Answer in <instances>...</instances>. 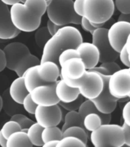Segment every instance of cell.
I'll use <instances>...</instances> for the list:
<instances>
[{"label": "cell", "instance_id": "f907efd6", "mask_svg": "<svg viewBox=\"0 0 130 147\" xmlns=\"http://www.w3.org/2000/svg\"><path fill=\"white\" fill-rule=\"evenodd\" d=\"M6 139L2 136V133L0 132V146L5 147L6 146Z\"/></svg>", "mask_w": 130, "mask_h": 147}, {"label": "cell", "instance_id": "9f6ffc18", "mask_svg": "<svg viewBox=\"0 0 130 147\" xmlns=\"http://www.w3.org/2000/svg\"><path fill=\"white\" fill-rule=\"evenodd\" d=\"M128 69L129 70V71H130V67H129V68H128ZM129 99H130V94H129Z\"/></svg>", "mask_w": 130, "mask_h": 147}, {"label": "cell", "instance_id": "7bdbcfd3", "mask_svg": "<svg viewBox=\"0 0 130 147\" xmlns=\"http://www.w3.org/2000/svg\"><path fill=\"white\" fill-rule=\"evenodd\" d=\"M47 28H48V32L51 34V35H53L54 34H55V32H57V30H59L62 26H60V25H55V23H53L51 21H50L49 19L47 22Z\"/></svg>", "mask_w": 130, "mask_h": 147}, {"label": "cell", "instance_id": "52a82bcc", "mask_svg": "<svg viewBox=\"0 0 130 147\" xmlns=\"http://www.w3.org/2000/svg\"><path fill=\"white\" fill-rule=\"evenodd\" d=\"M108 28H99L92 33V43L96 46L100 53V63L116 61L119 57V53L113 50L107 38Z\"/></svg>", "mask_w": 130, "mask_h": 147}, {"label": "cell", "instance_id": "f1b7e54d", "mask_svg": "<svg viewBox=\"0 0 130 147\" xmlns=\"http://www.w3.org/2000/svg\"><path fill=\"white\" fill-rule=\"evenodd\" d=\"M63 138V132L61 129L57 126H51L44 128L41 133V139L43 142H47L49 141H59Z\"/></svg>", "mask_w": 130, "mask_h": 147}, {"label": "cell", "instance_id": "5bb4252c", "mask_svg": "<svg viewBox=\"0 0 130 147\" xmlns=\"http://www.w3.org/2000/svg\"><path fill=\"white\" fill-rule=\"evenodd\" d=\"M6 58V67L14 71L15 67L25 55L29 54L30 50L25 44L21 42H11L2 49Z\"/></svg>", "mask_w": 130, "mask_h": 147}, {"label": "cell", "instance_id": "7dc6e473", "mask_svg": "<svg viewBox=\"0 0 130 147\" xmlns=\"http://www.w3.org/2000/svg\"><path fill=\"white\" fill-rule=\"evenodd\" d=\"M118 21H123L130 23V13L129 14H120L118 18Z\"/></svg>", "mask_w": 130, "mask_h": 147}, {"label": "cell", "instance_id": "484cf974", "mask_svg": "<svg viewBox=\"0 0 130 147\" xmlns=\"http://www.w3.org/2000/svg\"><path fill=\"white\" fill-rule=\"evenodd\" d=\"M43 127L37 123H34L28 129L27 136L32 144L35 146H41L43 145V141L41 139V133Z\"/></svg>", "mask_w": 130, "mask_h": 147}, {"label": "cell", "instance_id": "277c9868", "mask_svg": "<svg viewBox=\"0 0 130 147\" xmlns=\"http://www.w3.org/2000/svg\"><path fill=\"white\" fill-rule=\"evenodd\" d=\"M89 136L94 146L121 147L125 144L123 129L118 124H102L96 130L91 132Z\"/></svg>", "mask_w": 130, "mask_h": 147}, {"label": "cell", "instance_id": "e0dca14e", "mask_svg": "<svg viewBox=\"0 0 130 147\" xmlns=\"http://www.w3.org/2000/svg\"><path fill=\"white\" fill-rule=\"evenodd\" d=\"M37 73L44 84H54L60 77V67L51 61L40 62L37 65Z\"/></svg>", "mask_w": 130, "mask_h": 147}, {"label": "cell", "instance_id": "2e32d148", "mask_svg": "<svg viewBox=\"0 0 130 147\" xmlns=\"http://www.w3.org/2000/svg\"><path fill=\"white\" fill-rule=\"evenodd\" d=\"M76 49L77 51L79 57L84 63L87 70H90L97 66L100 61V53L97 48L92 42L83 41Z\"/></svg>", "mask_w": 130, "mask_h": 147}, {"label": "cell", "instance_id": "ffe728a7", "mask_svg": "<svg viewBox=\"0 0 130 147\" xmlns=\"http://www.w3.org/2000/svg\"><path fill=\"white\" fill-rule=\"evenodd\" d=\"M2 100V108L4 112L7 115H9L10 117L13 116L17 113H22L23 111V107L22 104L16 103L15 101H14L11 97L9 95V90H5L2 94L1 95Z\"/></svg>", "mask_w": 130, "mask_h": 147}, {"label": "cell", "instance_id": "816d5d0a", "mask_svg": "<svg viewBox=\"0 0 130 147\" xmlns=\"http://www.w3.org/2000/svg\"><path fill=\"white\" fill-rule=\"evenodd\" d=\"M126 50H127V52H128L129 56V57H130V34H129V35L128 36V38H127V40H126Z\"/></svg>", "mask_w": 130, "mask_h": 147}, {"label": "cell", "instance_id": "e575fe53", "mask_svg": "<svg viewBox=\"0 0 130 147\" xmlns=\"http://www.w3.org/2000/svg\"><path fill=\"white\" fill-rule=\"evenodd\" d=\"M73 57H79V55L77 49L75 48H68L66 50L63 51L57 58V63L59 67H61L67 60L71 59Z\"/></svg>", "mask_w": 130, "mask_h": 147}, {"label": "cell", "instance_id": "f546056e", "mask_svg": "<svg viewBox=\"0 0 130 147\" xmlns=\"http://www.w3.org/2000/svg\"><path fill=\"white\" fill-rule=\"evenodd\" d=\"M51 35L48 32L47 27L38 28L34 34V40L36 42V45L40 48H43L46 42L48 41Z\"/></svg>", "mask_w": 130, "mask_h": 147}, {"label": "cell", "instance_id": "bcb514c9", "mask_svg": "<svg viewBox=\"0 0 130 147\" xmlns=\"http://www.w3.org/2000/svg\"><path fill=\"white\" fill-rule=\"evenodd\" d=\"M90 71H94V72H96V73H98L99 74H102V75H109V73H108V71L106 70L102 66H96L93 67L92 69H90ZM110 76V75H109Z\"/></svg>", "mask_w": 130, "mask_h": 147}, {"label": "cell", "instance_id": "ee69618b", "mask_svg": "<svg viewBox=\"0 0 130 147\" xmlns=\"http://www.w3.org/2000/svg\"><path fill=\"white\" fill-rule=\"evenodd\" d=\"M122 127L123 129L124 136H125V145L130 146V126L123 123Z\"/></svg>", "mask_w": 130, "mask_h": 147}, {"label": "cell", "instance_id": "d6a6232c", "mask_svg": "<svg viewBox=\"0 0 130 147\" xmlns=\"http://www.w3.org/2000/svg\"><path fill=\"white\" fill-rule=\"evenodd\" d=\"M21 131V127L18 125L17 122L14 121V120H9L6 123H5L4 125L2 126V129H0V132L2 133V136H4L5 139H8L9 136L12 134V133Z\"/></svg>", "mask_w": 130, "mask_h": 147}, {"label": "cell", "instance_id": "f35d334b", "mask_svg": "<svg viewBox=\"0 0 130 147\" xmlns=\"http://www.w3.org/2000/svg\"><path fill=\"white\" fill-rule=\"evenodd\" d=\"M119 57L121 62L127 67L129 68L130 67V61H129V56L126 50V45L123 47L121 51L119 52Z\"/></svg>", "mask_w": 130, "mask_h": 147}, {"label": "cell", "instance_id": "cb8c5ba5", "mask_svg": "<svg viewBox=\"0 0 130 147\" xmlns=\"http://www.w3.org/2000/svg\"><path fill=\"white\" fill-rule=\"evenodd\" d=\"M77 111L83 119H84V117L86 115L88 114V113H97L102 118V123H103V124L110 123L111 119H112L111 114H103V113H101L100 112H99L98 110L94 106V103L90 100H85L82 103V104L80 105Z\"/></svg>", "mask_w": 130, "mask_h": 147}, {"label": "cell", "instance_id": "8992f818", "mask_svg": "<svg viewBox=\"0 0 130 147\" xmlns=\"http://www.w3.org/2000/svg\"><path fill=\"white\" fill-rule=\"evenodd\" d=\"M115 11L114 0H84L83 17L90 22L101 24L107 22Z\"/></svg>", "mask_w": 130, "mask_h": 147}, {"label": "cell", "instance_id": "30bf717a", "mask_svg": "<svg viewBox=\"0 0 130 147\" xmlns=\"http://www.w3.org/2000/svg\"><path fill=\"white\" fill-rule=\"evenodd\" d=\"M130 34V23L117 21L107 31V38L113 50L119 53L126 43Z\"/></svg>", "mask_w": 130, "mask_h": 147}, {"label": "cell", "instance_id": "603a6c76", "mask_svg": "<svg viewBox=\"0 0 130 147\" xmlns=\"http://www.w3.org/2000/svg\"><path fill=\"white\" fill-rule=\"evenodd\" d=\"M26 132L18 131L9 136L6 140L5 147H32Z\"/></svg>", "mask_w": 130, "mask_h": 147}, {"label": "cell", "instance_id": "9a60e30c", "mask_svg": "<svg viewBox=\"0 0 130 147\" xmlns=\"http://www.w3.org/2000/svg\"><path fill=\"white\" fill-rule=\"evenodd\" d=\"M87 69L84 63L80 57H73L67 60L60 67V78L64 79L67 78L72 80H77L81 78Z\"/></svg>", "mask_w": 130, "mask_h": 147}, {"label": "cell", "instance_id": "9c48e42d", "mask_svg": "<svg viewBox=\"0 0 130 147\" xmlns=\"http://www.w3.org/2000/svg\"><path fill=\"white\" fill-rule=\"evenodd\" d=\"M34 115L37 123L43 128L57 126L62 120V110L58 104L50 107L37 106Z\"/></svg>", "mask_w": 130, "mask_h": 147}, {"label": "cell", "instance_id": "f6af8a7d", "mask_svg": "<svg viewBox=\"0 0 130 147\" xmlns=\"http://www.w3.org/2000/svg\"><path fill=\"white\" fill-rule=\"evenodd\" d=\"M6 67V58L2 49H0V72Z\"/></svg>", "mask_w": 130, "mask_h": 147}, {"label": "cell", "instance_id": "681fc988", "mask_svg": "<svg viewBox=\"0 0 130 147\" xmlns=\"http://www.w3.org/2000/svg\"><path fill=\"white\" fill-rule=\"evenodd\" d=\"M57 142H58V141H56V140L49 141V142L43 143V145H42L41 147H55L56 146V144L57 143Z\"/></svg>", "mask_w": 130, "mask_h": 147}, {"label": "cell", "instance_id": "680465c9", "mask_svg": "<svg viewBox=\"0 0 130 147\" xmlns=\"http://www.w3.org/2000/svg\"><path fill=\"white\" fill-rule=\"evenodd\" d=\"M129 61H130V57H129Z\"/></svg>", "mask_w": 130, "mask_h": 147}, {"label": "cell", "instance_id": "44dd1931", "mask_svg": "<svg viewBox=\"0 0 130 147\" xmlns=\"http://www.w3.org/2000/svg\"><path fill=\"white\" fill-rule=\"evenodd\" d=\"M24 84L28 93L32 91L34 87H38L39 85L45 84L42 80L39 78L38 73H37V65L31 67L25 71L22 75Z\"/></svg>", "mask_w": 130, "mask_h": 147}, {"label": "cell", "instance_id": "3957f363", "mask_svg": "<svg viewBox=\"0 0 130 147\" xmlns=\"http://www.w3.org/2000/svg\"><path fill=\"white\" fill-rule=\"evenodd\" d=\"M46 13L49 20L60 26L80 25L81 21V17L73 10V0H51L47 4Z\"/></svg>", "mask_w": 130, "mask_h": 147}, {"label": "cell", "instance_id": "83f0119b", "mask_svg": "<svg viewBox=\"0 0 130 147\" xmlns=\"http://www.w3.org/2000/svg\"><path fill=\"white\" fill-rule=\"evenodd\" d=\"M89 136V133H87V131L85 130V129L80 126H71L63 131V137L72 136V137L77 138L82 142H84L85 144H87Z\"/></svg>", "mask_w": 130, "mask_h": 147}, {"label": "cell", "instance_id": "8fae6325", "mask_svg": "<svg viewBox=\"0 0 130 147\" xmlns=\"http://www.w3.org/2000/svg\"><path fill=\"white\" fill-rule=\"evenodd\" d=\"M100 75L103 80V90L98 96L90 100L94 103V106L96 107L99 112L103 114H111L117 108L118 99L112 96L109 90L108 80L110 76L102 74Z\"/></svg>", "mask_w": 130, "mask_h": 147}, {"label": "cell", "instance_id": "60d3db41", "mask_svg": "<svg viewBox=\"0 0 130 147\" xmlns=\"http://www.w3.org/2000/svg\"><path fill=\"white\" fill-rule=\"evenodd\" d=\"M80 25L85 32H89L92 34V33L96 29V28H94L93 25H91V23L89 21L87 20V18H85L84 17H81V21H80Z\"/></svg>", "mask_w": 130, "mask_h": 147}, {"label": "cell", "instance_id": "6da1fadb", "mask_svg": "<svg viewBox=\"0 0 130 147\" xmlns=\"http://www.w3.org/2000/svg\"><path fill=\"white\" fill-rule=\"evenodd\" d=\"M45 0H25L11 5L10 16L11 22L20 32L36 31L41 22L42 16L46 13Z\"/></svg>", "mask_w": 130, "mask_h": 147}, {"label": "cell", "instance_id": "7402d4cb", "mask_svg": "<svg viewBox=\"0 0 130 147\" xmlns=\"http://www.w3.org/2000/svg\"><path fill=\"white\" fill-rule=\"evenodd\" d=\"M39 63H40V59L38 57H36L35 55H32V53H29V54L25 55L17 63L13 71L15 72L18 77H22L23 74L25 73L26 70H28L31 67L38 65Z\"/></svg>", "mask_w": 130, "mask_h": 147}, {"label": "cell", "instance_id": "d590c367", "mask_svg": "<svg viewBox=\"0 0 130 147\" xmlns=\"http://www.w3.org/2000/svg\"><path fill=\"white\" fill-rule=\"evenodd\" d=\"M22 105L23 107V109L28 112L29 114H34L35 109L37 107V104L34 103V102L32 100V97L30 96V94H28L27 96H25L24 100L22 101Z\"/></svg>", "mask_w": 130, "mask_h": 147}, {"label": "cell", "instance_id": "4fadbf2b", "mask_svg": "<svg viewBox=\"0 0 130 147\" xmlns=\"http://www.w3.org/2000/svg\"><path fill=\"white\" fill-rule=\"evenodd\" d=\"M20 32L11 22L9 6L0 1V39L10 40L15 38Z\"/></svg>", "mask_w": 130, "mask_h": 147}, {"label": "cell", "instance_id": "d4e9b609", "mask_svg": "<svg viewBox=\"0 0 130 147\" xmlns=\"http://www.w3.org/2000/svg\"><path fill=\"white\" fill-rule=\"evenodd\" d=\"M83 124L85 130L87 133H91L93 131L96 130V129H98L103 124L102 118L97 113H90L84 117Z\"/></svg>", "mask_w": 130, "mask_h": 147}, {"label": "cell", "instance_id": "836d02e7", "mask_svg": "<svg viewBox=\"0 0 130 147\" xmlns=\"http://www.w3.org/2000/svg\"><path fill=\"white\" fill-rule=\"evenodd\" d=\"M85 100V98L81 95H79L77 98L74 100L69 102V103H62V102H59L58 105L60 107H61L62 108H64L65 110L67 111H77L80 105L82 104V103Z\"/></svg>", "mask_w": 130, "mask_h": 147}, {"label": "cell", "instance_id": "11a10c76", "mask_svg": "<svg viewBox=\"0 0 130 147\" xmlns=\"http://www.w3.org/2000/svg\"><path fill=\"white\" fill-rule=\"evenodd\" d=\"M121 147H130V146H126V145L124 144L123 146H121Z\"/></svg>", "mask_w": 130, "mask_h": 147}, {"label": "cell", "instance_id": "ba28073f", "mask_svg": "<svg viewBox=\"0 0 130 147\" xmlns=\"http://www.w3.org/2000/svg\"><path fill=\"white\" fill-rule=\"evenodd\" d=\"M108 87L110 94L117 99L129 96L130 94V71L128 68L120 69L110 75Z\"/></svg>", "mask_w": 130, "mask_h": 147}, {"label": "cell", "instance_id": "7c38bea8", "mask_svg": "<svg viewBox=\"0 0 130 147\" xmlns=\"http://www.w3.org/2000/svg\"><path fill=\"white\" fill-rule=\"evenodd\" d=\"M55 85L56 83L45 84L34 87L29 93L32 100L38 106L42 107L58 104L60 101L55 94Z\"/></svg>", "mask_w": 130, "mask_h": 147}, {"label": "cell", "instance_id": "d6986e66", "mask_svg": "<svg viewBox=\"0 0 130 147\" xmlns=\"http://www.w3.org/2000/svg\"><path fill=\"white\" fill-rule=\"evenodd\" d=\"M10 96L16 103L22 104L25 96L29 94L24 84L22 77H18L11 82L9 89Z\"/></svg>", "mask_w": 130, "mask_h": 147}, {"label": "cell", "instance_id": "c3c4849f", "mask_svg": "<svg viewBox=\"0 0 130 147\" xmlns=\"http://www.w3.org/2000/svg\"><path fill=\"white\" fill-rule=\"evenodd\" d=\"M0 1L6 5H12L18 2H22V0H0Z\"/></svg>", "mask_w": 130, "mask_h": 147}, {"label": "cell", "instance_id": "ab89813d", "mask_svg": "<svg viewBox=\"0 0 130 147\" xmlns=\"http://www.w3.org/2000/svg\"><path fill=\"white\" fill-rule=\"evenodd\" d=\"M122 117L123 119L124 123L130 126V100L127 101L124 105L122 112Z\"/></svg>", "mask_w": 130, "mask_h": 147}, {"label": "cell", "instance_id": "1f68e13d", "mask_svg": "<svg viewBox=\"0 0 130 147\" xmlns=\"http://www.w3.org/2000/svg\"><path fill=\"white\" fill-rule=\"evenodd\" d=\"M11 119L18 123L21 127V131H23V132H27L28 129L34 123L32 119L22 113H17V114L11 116Z\"/></svg>", "mask_w": 130, "mask_h": 147}, {"label": "cell", "instance_id": "5b68a950", "mask_svg": "<svg viewBox=\"0 0 130 147\" xmlns=\"http://www.w3.org/2000/svg\"><path fill=\"white\" fill-rule=\"evenodd\" d=\"M67 84L79 90L80 95L86 100H93L100 94L103 87V80L96 72L87 70L81 78L77 80L64 78Z\"/></svg>", "mask_w": 130, "mask_h": 147}, {"label": "cell", "instance_id": "74e56055", "mask_svg": "<svg viewBox=\"0 0 130 147\" xmlns=\"http://www.w3.org/2000/svg\"><path fill=\"white\" fill-rule=\"evenodd\" d=\"M100 66L103 67L108 71L109 75H111V74H112L113 73L117 72V71H118L119 70L121 69V67H120L119 64L115 61L103 62V63H101Z\"/></svg>", "mask_w": 130, "mask_h": 147}, {"label": "cell", "instance_id": "7a4b0ae2", "mask_svg": "<svg viewBox=\"0 0 130 147\" xmlns=\"http://www.w3.org/2000/svg\"><path fill=\"white\" fill-rule=\"evenodd\" d=\"M82 34L74 26L65 25L51 35L43 47L40 62L51 61L57 63V58L63 51L77 48L83 42Z\"/></svg>", "mask_w": 130, "mask_h": 147}, {"label": "cell", "instance_id": "ac0fdd59", "mask_svg": "<svg viewBox=\"0 0 130 147\" xmlns=\"http://www.w3.org/2000/svg\"><path fill=\"white\" fill-rule=\"evenodd\" d=\"M55 94L60 102L69 103L77 98L80 93L77 88L67 84L63 79L57 80L55 85Z\"/></svg>", "mask_w": 130, "mask_h": 147}, {"label": "cell", "instance_id": "8d00e7d4", "mask_svg": "<svg viewBox=\"0 0 130 147\" xmlns=\"http://www.w3.org/2000/svg\"><path fill=\"white\" fill-rule=\"evenodd\" d=\"M114 5L120 14L130 13V0H114Z\"/></svg>", "mask_w": 130, "mask_h": 147}, {"label": "cell", "instance_id": "6f0895ef", "mask_svg": "<svg viewBox=\"0 0 130 147\" xmlns=\"http://www.w3.org/2000/svg\"><path fill=\"white\" fill-rule=\"evenodd\" d=\"M25 1V0H22V2H24Z\"/></svg>", "mask_w": 130, "mask_h": 147}, {"label": "cell", "instance_id": "b9f144b4", "mask_svg": "<svg viewBox=\"0 0 130 147\" xmlns=\"http://www.w3.org/2000/svg\"><path fill=\"white\" fill-rule=\"evenodd\" d=\"M84 0H73V8L75 13L80 17H83V6Z\"/></svg>", "mask_w": 130, "mask_h": 147}, {"label": "cell", "instance_id": "db71d44e", "mask_svg": "<svg viewBox=\"0 0 130 147\" xmlns=\"http://www.w3.org/2000/svg\"><path fill=\"white\" fill-rule=\"evenodd\" d=\"M94 147H112V146H94Z\"/></svg>", "mask_w": 130, "mask_h": 147}, {"label": "cell", "instance_id": "4316f807", "mask_svg": "<svg viewBox=\"0 0 130 147\" xmlns=\"http://www.w3.org/2000/svg\"><path fill=\"white\" fill-rule=\"evenodd\" d=\"M80 126L84 129L83 124V118L78 111H68L64 117V123L62 126V132L71 126Z\"/></svg>", "mask_w": 130, "mask_h": 147}, {"label": "cell", "instance_id": "4dcf8cb0", "mask_svg": "<svg viewBox=\"0 0 130 147\" xmlns=\"http://www.w3.org/2000/svg\"><path fill=\"white\" fill-rule=\"evenodd\" d=\"M55 147H87V146L77 138L67 136L59 140Z\"/></svg>", "mask_w": 130, "mask_h": 147}, {"label": "cell", "instance_id": "91938a15", "mask_svg": "<svg viewBox=\"0 0 130 147\" xmlns=\"http://www.w3.org/2000/svg\"></svg>", "mask_w": 130, "mask_h": 147}, {"label": "cell", "instance_id": "f5cc1de1", "mask_svg": "<svg viewBox=\"0 0 130 147\" xmlns=\"http://www.w3.org/2000/svg\"><path fill=\"white\" fill-rule=\"evenodd\" d=\"M2 96L0 95V112H1V110H2Z\"/></svg>", "mask_w": 130, "mask_h": 147}]
</instances>
